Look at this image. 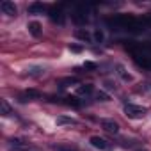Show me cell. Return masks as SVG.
<instances>
[{"label": "cell", "instance_id": "obj_1", "mask_svg": "<svg viewBox=\"0 0 151 151\" xmlns=\"http://www.w3.org/2000/svg\"><path fill=\"white\" fill-rule=\"evenodd\" d=\"M124 114H126L130 119H142V117L146 116V109L140 107V105L128 103V105H124Z\"/></svg>", "mask_w": 151, "mask_h": 151}, {"label": "cell", "instance_id": "obj_2", "mask_svg": "<svg viewBox=\"0 0 151 151\" xmlns=\"http://www.w3.org/2000/svg\"><path fill=\"white\" fill-rule=\"evenodd\" d=\"M9 151H39V149L30 146L29 142H25L22 139H11L9 140Z\"/></svg>", "mask_w": 151, "mask_h": 151}, {"label": "cell", "instance_id": "obj_3", "mask_svg": "<svg viewBox=\"0 0 151 151\" xmlns=\"http://www.w3.org/2000/svg\"><path fill=\"white\" fill-rule=\"evenodd\" d=\"M89 142H91V146H93V147H96V149H100V151H110V149H112V144H110L107 139L98 137V135L91 137V139H89Z\"/></svg>", "mask_w": 151, "mask_h": 151}, {"label": "cell", "instance_id": "obj_4", "mask_svg": "<svg viewBox=\"0 0 151 151\" xmlns=\"http://www.w3.org/2000/svg\"><path fill=\"white\" fill-rule=\"evenodd\" d=\"M133 59H135V62H137L140 68H144V69H151V57H147V55L137 52V53L133 55Z\"/></svg>", "mask_w": 151, "mask_h": 151}, {"label": "cell", "instance_id": "obj_5", "mask_svg": "<svg viewBox=\"0 0 151 151\" xmlns=\"http://www.w3.org/2000/svg\"><path fill=\"white\" fill-rule=\"evenodd\" d=\"M101 126H103L107 132H110V133H117V132H119V124H117L116 121H112V119H103V121H101Z\"/></svg>", "mask_w": 151, "mask_h": 151}, {"label": "cell", "instance_id": "obj_6", "mask_svg": "<svg viewBox=\"0 0 151 151\" xmlns=\"http://www.w3.org/2000/svg\"><path fill=\"white\" fill-rule=\"evenodd\" d=\"M0 9H2L6 14H9V16H16V6L13 4V2H7V0H6V2H2V4H0Z\"/></svg>", "mask_w": 151, "mask_h": 151}, {"label": "cell", "instance_id": "obj_7", "mask_svg": "<svg viewBox=\"0 0 151 151\" xmlns=\"http://www.w3.org/2000/svg\"><path fill=\"white\" fill-rule=\"evenodd\" d=\"M27 29H29V32H30L34 37H39V36H41V32H43V27H41V23H39V22H30V23L27 25Z\"/></svg>", "mask_w": 151, "mask_h": 151}, {"label": "cell", "instance_id": "obj_8", "mask_svg": "<svg viewBox=\"0 0 151 151\" xmlns=\"http://www.w3.org/2000/svg\"><path fill=\"white\" fill-rule=\"evenodd\" d=\"M55 124L57 126H60V124H78V121L73 119V117H68V116H59L55 119Z\"/></svg>", "mask_w": 151, "mask_h": 151}, {"label": "cell", "instance_id": "obj_9", "mask_svg": "<svg viewBox=\"0 0 151 151\" xmlns=\"http://www.w3.org/2000/svg\"><path fill=\"white\" fill-rule=\"evenodd\" d=\"M41 94H39V91H36V89H29V91H25V94L22 96V101H27V98L30 100V98H39Z\"/></svg>", "mask_w": 151, "mask_h": 151}, {"label": "cell", "instance_id": "obj_10", "mask_svg": "<svg viewBox=\"0 0 151 151\" xmlns=\"http://www.w3.org/2000/svg\"><path fill=\"white\" fill-rule=\"evenodd\" d=\"M75 36H77L80 41H91V34L87 30H77V32H75Z\"/></svg>", "mask_w": 151, "mask_h": 151}, {"label": "cell", "instance_id": "obj_11", "mask_svg": "<svg viewBox=\"0 0 151 151\" xmlns=\"http://www.w3.org/2000/svg\"><path fill=\"white\" fill-rule=\"evenodd\" d=\"M77 93H78V94H91V93H93V86H91V84H84V86H80V87L77 89Z\"/></svg>", "mask_w": 151, "mask_h": 151}, {"label": "cell", "instance_id": "obj_12", "mask_svg": "<svg viewBox=\"0 0 151 151\" xmlns=\"http://www.w3.org/2000/svg\"><path fill=\"white\" fill-rule=\"evenodd\" d=\"M59 84H60V87H66V86H73V84H78V78H75V77H69V78H62Z\"/></svg>", "mask_w": 151, "mask_h": 151}, {"label": "cell", "instance_id": "obj_13", "mask_svg": "<svg viewBox=\"0 0 151 151\" xmlns=\"http://www.w3.org/2000/svg\"><path fill=\"white\" fill-rule=\"evenodd\" d=\"M117 69H119V75H121V78H123V80H126V82L133 80V77H132L130 73H126V69H124L123 66H117Z\"/></svg>", "mask_w": 151, "mask_h": 151}, {"label": "cell", "instance_id": "obj_14", "mask_svg": "<svg viewBox=\"0 0 151 151\" xmlns=\"http://www.w3.org/2000/svg\"><path fill=\"white\" fill-rule=\"evenodd\" d=\"M43 11H45V6L43 4H37L36 2V4H30L29 6V13H43Z\"/></svg>", "mask_w": 151, "mask_h": 151}, {"label": "cell", "instance_id": "obj_15", "mask_svg": "<svg viewBox=\"0 0 151 151\" xmlns=\"http://www.w3.org/2000/svg\"><path fill=\"white\" fill-rule=\"evenodd\" d=\"M139 23L142 25V29H146V27H151V14H144V16L139 20Z\"/></svg>", "mask_w": 151, "mask_h": 151}, {"label": "cell", "instance_id": "obj_16", "mask_svg": "<svg viewBox=\"0 0 151 151\" xmlns=\"http://www.w3.org/2000/svg\"><path fill=\"white\" fill-rule=\"evenodd\" d=\"M0 107H2V116H9L11 114V109H9V105H7V101H0Z\"/></svg>", "mask_w": 151, "mask_h": 151}, {"label": "cell", "instance_id": "obj_17", "mask_svg": "<svg viewBox=\"0 0 151 151\" xmlns=\"http://www.w3.org/2000/svg\"><path fill=\"white\" fill-rule=\"evenodd\" d=\"M59 16H60V9H59V7H52V11H50V18L55 22V20H59Z\"/></svg>", "mask_w": 151, "mask_h": 151}, {"label": "cell", "instance_id": "obj_18", "mask_svg": "<svg viewBox=\"0 0 151 151\" xmlns=\"http://www.w3.org/2000/svg\"><path fill=\"white\" fill-rule=\"evenodd\" d=\"M73 20L77 22V23H86V14H80V13H77V14H73Z\"/></svg>", "mask_w": 151, "mask_h": 151}, {"label": "cell", "instance_id": "obj_19", "mask_svg": "<svg viewBox=\"0 0 151 151\" xmlns=\"http://www.w3.org/2000/svg\"><path fill=\"white\" fill-rule=\"evenodd\" d=\"M68 50H69V52H75V53H80V52H82V46H80V45H69Z\"/></svg>", "mask_w": 151, "mask_h": 151}, {"label": "cell", "instance_id": "obj_20", "mask_svg": "<svg viewBox=\"0 0 151 151\" xmlns=\"http://www.w3.org/2000/svg\"><path fill=\"white\" fill-rule=\"evenodd\" d=\"M96 100H100V101H109L110 98H109V94H105V93H101V91H100V93L96 94Z\"/></svg>", "mask_w": 151, "mask_h": 151}, {"label": "cell", "instance_id": "obj_21", "mask_svg": "<svg viewBox=\"0 0 151 151\" xmlns=\"http://www.w3.org/2000/svg\"><path fill=\"white\" fill-rule=\"evenodd\" d=\"M66 100H68V101H66L68 105H73V107H80V101H78L77 98H66Z\"/></svg>", "mask_w": 151, "mask_h": 151}, {"label": "cell", "instance_id": "obj_22", "mask_svg": "<svg viewBox=\"0 0 151 151\" xmlns=\"http://www.w3.org/2000/svg\"><path fill=\"white\" fill-rule=\"evenodd\" d=\"M103 37H105V36H103V32H101V30H96V32H94V39H96L98 43H101V41H103Z\"/></svg>", "mask_w": 151, "mask_h": 151}, {"label": "cell", "instance_id": "obj_23", "mask_svg": "<svg viewBox=\"0 0 151 151\" xmlns=\"http://www.w3.org/2000/svg\"><path fill=\"white\" fill-rule=\"evenodd\" d=\"M57 151H75L73 147H68V146H55Z\"/></svg>", "mask_w": 151, "mask_h": 151}, {"label": "cell", "instance_id": "obj_24", "mask_svg": "<svg viewBox=\"0 0 151 151\" xmlns=\"http://www.w3.org/2000/svg\"><path fill=\"white\" fill-rule=\"evenodd\" d=\"M84 68H86V69H96V64H94V62H86Z\"/></svg>", "mask_w": 151, "mask_h": 151}, {"label": "cell", "instance_id": "obj_25", "mask_svg": "<svg viewBox=\"0 0 151 151\" xmlns=\"http://www.w3.org/2000/svg\"><path fill=\"white\" fill-rule=\"evenodd\" d=\"M139 151H146V149H139Z\"/></svg>", "mask_w": 151, "mask_h": 151}]
</instances>
